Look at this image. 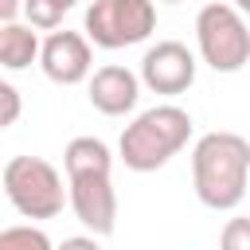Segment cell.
<instances>
[{
    "mask_svg": "<svg viewBox=\"0 0 250 250\" xmlns=\"http://www.w3.org/2000/svg\"><path fill=\"white\" fill-rule=\"evenodd\" d=\"M66 168V207L94 234L105 238L117 227V191H113V156L98 137H74L62 152Z\"/></svg>",
    "mask_w": 250,
    "mask_h": 250,
    "instance_id": "6da1fadb",
    "label": "cell"
},
{
    "mask_svg": "<svg viewBox=\"0 0 250 250\" xmlns=\"http://www.w3.org/2000/svg\"><path fill=\"white\" fill-rule=\"evenodd\" d=\"M164 4H180V0H164Z\"/></svg>",
    "mask_w": 250,
    "mask_h": 250,
    "instance_id": "ac0fdd59",
    "label": "cell"
},
{
    "mask_svg": "<svg viewBox=\"0 0 250 250\" xmlns=\"http://www.w3.org/2000/svg\"><path fill=\"white\" fill-rule=\"evenodd\" d=\"M86 82H90V86H86L90 105H94L98 113H105V117H125V113L137 105V98H141L137 74H133L129 66H117V62L98 66Z\"/></svg>",
    "mask_w": 250,
    "mask_h": 250,
    "instance_id": "9c48e42d",
    "label": "cell"
},
{
    "mask_svg": "<svg viewBox=\"0 0 250 250\" xmlns=\"http://www.w3.org/2000/svg\"><path fill=\"white\" fill-rule=\"evenodd\" d=\"M4 195L23 219H55L66 207L62 172L43 156H12L4 164Z\"/></svg>",
    "mask_w": 250,
    "mask_h": 250,
    "instance_id": "277c9868",
    "label": "cell"
},
{
    "mask_svg": "<svg viewBox=\"0 0 250 250\" xmlns=\"http://www.w3.org/2000/svg\"><path fill=\"white\" fill-rule=\"evenodd\" d=\"M250 180V145L230 129L203 133L191 148V184L195 199L211 211H234L246 199Z\"/></svg>",
    "mask_w": 250,
    "mask_h": 250,
    "instance_id": "7a4b0ae2",
    "label": "cell"
},
{
    "mask_svg": "<svg viewBox=\"0 0 250 250\" xmlns=\"http://www.w3.org/2000/svg\"><path fill=\"white\" fill-rule=\"evenodd\" d=\"M230 8H234V12L242 16V12H250V0H230Z\"/></svg>",
    "mask_w": 250,
    "mask_h": 250,
    "instance_id": "2e32d148",
    "label": "cell"
},
{
    "mask_svg": "<svg viewBox=\"0 0 250 250\" xmlns=\"http://www.w3.org/2000/svg\"><path fill=\"white\" fill-rule=\"evenodd\" d=\"M35 59H39V35L20 20L0 23V66L4 70H27Z\"/></svg>",
    "mask_w": 250,
    "mask_h": 250,
    "instance_id": "30bf717a",
    "label": "cell"
},
{
    "mask_svg": "<svg viewBox=\"0 0 250 250\" xmlns=\"http://www.w3.org/2000/svg\"><path fill=\"white\" fill-rule=\"evenodd\" d=\"M39 66H43V74L51 78V82H59V86H78V82H86L90 78V70H94V51H90V43H86V35L82 31H51L43 43H39V59H35Z\"/></svg>",
    "mask_w": 250,
    "mask_h": 250,
    "instance_id": "ba28073f",
    "label": "cell"
},
{
    "mask_svg": "<svg viewBox=\"0 0 250 250\" xmlns=\"http://www.w3.org/2000/svg\"><path fill=\"white\" fill-rule=\"evenodd\" d=\"M20 12V0H0V23H12Z\"/></svg>",
    "mask_w": 250,
    "mask_h": 250,
    "instance_id": "9a60e30c",
    "label": "cell"
},
{
    "mask_svg": "<svg viewBox=\"0 0 250 250\" xmlns=\"http://www.w3.org/2000/svg\"><path fill=\"white\" fill-rule=\"evenodd\" d=\"M191 113L164 102V105H152L145 113H137L121 141H117V156L129 172H156L164 168L172 156H180L191 141Z\"/></svg>",
    "mask_w": 250,
    "mask_h": 250,
    "instance_id": "3957f363",
    "label": "cell"
},
{
    "mask_svg": "<svg viewBox=\"0 0 250 250\" xmlns=\"http://www.w3.org/2000/svg\"><path fill=\"white\" fill-rule=\"evenodd\" d=\"M156 31V4L152 0H94L82 20V35L90 47L121 51L145 43Z\"/></svg>",
    "mask_w": 250,
    "mask_h": 250,
    "instance_id": "5b68a950",
    "label": "cell"
},
{
    "mask_svg": "<svg viewBox=\"0 0 250 250\" xmlns=\"http://www.w3.org/2000/svg\"><path fill=\"white\" fill-rule=\"evenodd\" d=\"M219 250H250V219L246 215L227 219V227L219 234Z\"/></svg>",
    "mask_w": 250,
    "mask_h": 250,
    "instance_id": "7c38bea8",
    "label": "cell"
},
{
    "mask_svg": "<svg viewBox=\"0 0 250 250\" xmlns=\"http://www.w3.org/2000/svg\"><path fill=\"white\" fill-rule=\"evenodd\" d=\"M51 4H55V8H59V12H70V8H74V4H78V0H51Z\"/></svg>",
    "mask_w": 250,
    "mask_h": 250,
    "instance_id": "e0dca14e",
    "label": "cell"
},
{
    "mask_svg": "<svg viewBox=\"0 0 250 250\" xmlns=\"http://www.w3.org/2000/svg\"><path fill=\"white\" fill-rule=\"evenodd\" d=\"M55 250H102L94 234H74V238H62Z\"/></svg>",
    "mask_w": 250,
    "mask_h": 250,
    "instance_id": "5bb4252c",
    "label": "cell"
},
{
    "mask_svg": "<svg viewBox=\"0 0 250 250\" xmlns=\"http://www.w3.org/2000/svg\"><path fill=\"white\" fill-rule=\"evenodd\" d=\"M0 250H55V242L47 238L43 227L20 223V227H4L0 230Z\"/></svg>",
    "mask_w": 250,
    "mask_h": 250,
    "instance_id": "8fae6325",
    "label": "cell"
},
{
    "mask_svg": "<svg viewBox=\"0 0 250 250\" xmlns=\"http://www.w3.org/2000/svg\"><path fill=\"white\" fill-rule=\"evenodd\" d=\"M195 47H199V59L219 70V74H234L246 66L250 59V31H246V20L215 0V4H203L199 16H195Z\"/></svg>",
    "mask_w": 250,
    "mask_h": 250,
    "instance_id": "8992f818",
    "label": "cell"
},
{
    "mask_svg": "<svg viewBox=\"0 0 250 250\" xmlns=\"http://www.w3.org/2000/svg\"><path fill=\"white\" fill-rule=\"evenodd\" d=\"M137 82H145L152 94L176 98V94L191 90V82H195V55L180 39H160V43H152L145 51Z\"/></svg>",
    "mask_w": 250,
    "mask_h": 250,
    "instance_id": "52a82bcc",
    "label": "cell"
},
{
    "mask_svg": "<svg viewBox=\"0 0 250 250\" xmlns=\"http://www.w3.org/2000/svg\"><path fill=\"white\" fill-rule=\"evenodd\" d=\"M20 113H23V98H20V90H16L12 82L0 78V133H4L8 125H16Z\"/></svg>",
    "mask_w": 250,
    "mask_h": 250,
    "instance_id": "4fadbf2b",
    "label": "cell"
}]
</instances>
